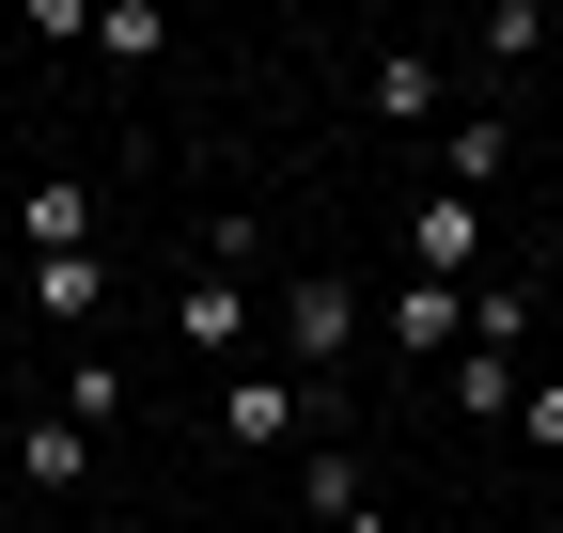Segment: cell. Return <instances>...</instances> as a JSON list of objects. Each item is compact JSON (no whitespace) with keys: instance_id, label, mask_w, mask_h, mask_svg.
I'll list each match as a JSON object with an SVG mask.
<instances>
[{"instance_id":"cell-11","label":"cell","mask_w":563,"mask_h":533,"mask_svg":"<svg viewBox=\"0 0 563 533\" xmlns=\"http://www.w3.org/2000/svg\"><path fill=\"white\" fill-rule=\"evenodd\" d=\"M439 377H454V409H470V424H517V361H501V346H454Z\"/></svg>"},{"instance_id":"cell-8","label":"cell","mask_w":563,"mask_h":533,"mask_svg":"<svg viewBox=\"0 0 563 533\" xmlns=\"http://www.w3.org/2000/svg\"><path fill=\"white\" fill-rule=\"evenodd\" d=\"M376 126H407V142H422V126H439V47H376Z\"/></svg>"},{"instance_id":"cell-1","label":"cell","mask_w":563,"mask_h":533,"mask_svg":"<svg viewBox=\"0 0 563 533\" xmlns=\"http://www.w3.org/2000/svg\"><path fill=\"white\" fill-rule=\"evenodd\" d=\"M361 329H376V298H361V283H282V361H298V392H313L344 346H361Z\"/></svg>"},{"instance_id":"cell-13","label":"cell","mask_w":563,"mask_h":533,"mask_svg":"<svg viewBox=\"0 0 563 533\" xmlns=\"http://www.w3.org/2000/svg\"><path fill=\"white\" fill-rule=\"evenodd\" d=\"M470 346L517 361V346H532V283H485V298H470Z\"/></svg>"},{"instance_id":"cell-5","label":"cell","mask_w":563,"mask_h":533,"mask_svg":"<svg viewBox=\"0 0 563 533\" xmlns=\"http://www.w3.org/2000/svg\"><path fill=\"white\" fill-rule=\"evenodd\" d=\"M376 329H391L407 361H454L470 346V283H407V298H376Z\"/></svg>"},{"instance_id":"cell-14","label":"cell","mask_w":563,"mask_h":533,"mask_svg":"<svg viewBox=\"0 0 563 533\" xmlns=\"http://www.w3.org/2000/svg\"><path fill=\"white\" fill-rule=\"evenodd\" d=\"M16 455H32V487H47V502H63V487H79V471H95V439H79V424H32Z\"/></svg>"},{"instance_id":"cell-12","label":"cell","mask_w":563,"mask_h":533,"mask_svg":"<svg viewBox=\"0 0 563 533\" xmlns=\"http://www.w3.org/2000/svg\"><path fill=\"white\" fill-rule=\"evenodd\" d=\"M470 47H485V63H532V47H548V0H485Z\"/></svg>"},{"instance_id":"cell-4","label":"cell","mask_w":563,"mask_h":533,"mask_svg":"<svg viewBox=\"0 0 563 533\" xmlns=\"http://www.w3.org/2000/svg\"><path fill=\"white\" fill-rule=\"evenodd\" d=\"M501 173H517V126H501V110H454V126H439V173H422V188H454V205H485Z\"/></svg>"},{"instance_id":"cell-9","label":"cell","mask_w":563,"mask_h":533,"mask_svg":"<svg viewBox=\"0 0 563 533\" xmlns=\"http://www.w3.org/2000/svg\"><path fill=\"white\" fill-rule=\"evenodd\" d=\"M47 251H95V188L79 173H32V266Z\"/></svg>"},{"instance_id":"cell-10","label":"cell","mask_w":563,"mask_h":533,"mask_svg":"<svg viewBox=\"0 0 563 533\" xmlns=\"http://www.w3.org/2000/svg\"><path fill=\"white\" fill-rule=\"evenodd\" d=\"M95 298H110V266H95V251H47V266H32V314H47V329H79Z\"/></svg>"},{"instance_id":"cell-7","label":"cell","mask_w":563,"mask_h":533,"mask_svg":"<svg viewBox=\"0 0 563 533\" xmlns=\"http://www.w3.org/2000/svg\"><path fill=\"white\" fill-rule=\"evenodd\" d=\"M173 329H188L203 361H235V346H251V283H235V266H203V283L173 298Z\"/></svg>"},{"instance_id":"cell-15","label":"cell","mask_w":563,"mask_h":533,"mask_svg":"<svg viewBox=\"0 0 563 533\" xmlns=\"http://www.w3.org/2000/svg\"><path fill=\"white\" fill-rule=\"evenodd\" d=\"M517 424H532V455H563V377H532V392H517Z\"/></svg>"},{"instance_id":"cell-6","label":"cell","mask_w":563,"mask_h":533,"mask_svg":"<svg viewBox=\"0 0 563 533\" xmlns=\"http://www.w3.org/2000/svg\"><path fill=\"white\" fill-rule=\"evenodd\" d=\"M298 487H313V518H329V533H391L376 471H361V455H344V439H313V471H298Z\"/></svg>"},{"instance_id":"cell-3","label":"cell","mask_w":563,"mask_h":533,"mask_svg":"<svg viewBox=\"0 0 563 533\" xmlns=\"http://www.w3.org/2000/svg\"><path fill=\"white\" fill-rule=\"evenodd\" d=\"M485 251V205H454V188H407V283H470Z\"/></svg>"},{"instance_id":"cell-2","label":"cell","mask_w":563,"mask_h":533,"mask_svg":"<svg viewBox=\"0 0 563 533\" xmlns=\"http://www.w3.org/2000/svg\"><path fill=\"white\" fill-rule=\"evenodd\" d=\"M298 424H329L298 377H266V361H235V377H220V439H235V455H282Z\"/></svg>"}]
</instances>
